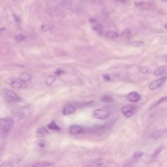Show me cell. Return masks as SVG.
Here are the masks:
<instances>
[{
	"instance_id": "obj_5",
	"label": "cell",
	"mask_w": 167,
	"mask_h": 167,
	"mask_svg": "<svg viewBox=\"0 0 167 167\" xmlns=\"http://www.w3.org/2000/svg\"><path fill=\"white\" fill-rule=\"evenodd\" d=\"M31 112H32V109L29 107H25L20 109L15 110L14 112V115L15 117H18V119H23L29 116Z\"/></svg>"
},
{
	"instance_id": "obj_8",
	"label": "cell",
	"mask_w": 167,
	"mask_h": 167,
	"mask_svg": "<svg viewBox=\"0 0 167 167\" xmlns=\"http://www.w3.org/2000/svg\"><path fill=\"white\" fill-rule=\"evenodd\" d=\"M127 98L131 102L137 103L141 99V95L137 91H132L127 94Z\"/></svg>"
},
{
	"instance_id": "obj_25",
	"label": "cell",
	"mask_w": 167,
	"mask_h": 167,
	"mask_svg": "<svg viewBox=\"0 0 167 167\" xmlns=\"http://www.w3.org/2000/svg\"><path fill=\"white\" fill-rule=\"evenodd\" d=\"M26 39L25 35H24L22 34H18L15 36V40L17 42H21L22 41H24V39Z\"/></svg>"
},
{
	"instance_id": "obj_22",
	"label": "cell",
	"mask_w": 167,
	"mask_h": 167,
	"mask_svg": "<svg viewBox=\"0 0 167 167\" xmlns=\"http://www.w3.org/2000/svg\"><path fill=\"white\" fill-rule=\"evenodd\" d=\"M132 32L130 29H126L123 32V36L125 38H129L131 36Z\"/></svg>"
},
{
	"instance_id": "obj_1",
	"label": "cell",
	"mask_w": 167,
	"mask_h": 167,
	"mask_svg": "<svg viewBox=\"0 0 167 167\" xmlns=\"http://www.w3.org/2000/svg\"><path fill=\"white\" fill-rule=\"evenodd\" d=\"M14 120L11 117H5L2 118L0 121V131L2 134H7L13 127Z\"/></svg>"
},
{
	"instance_id": "obj_6",
	"label": "cell",
	"mask_w": 167,
	"mask_h": 167,
	"mask_svg": "<svg viewBox=\"0 0 167 167\" xmlns=\"http://www.w3.org/2000/svg\"><path fill=\"white\" fill-rule=\"evenodd\" d=\"M165 81H166V77H161V78H158L156 80H154V81L152 82L150 84L148 87H149V89L152 91L156 90L161 87V86L165 84Z\"/></svg>"
},
{
	"instance_id": "obj_19",
	"label": "cell",
	"mask_w": 167,
	"mask_h": 167,
	"mask_svg": "<svg viewBox=\"0 0 167 167\" xmlns=\"http://www.w3.org/2000/svg\"><path fill=\"white\" fill-rule=\"evenodd\" d=\"M48 127L50 129L54 130V131H60V128L57 124H55V122H52L51 123H50V124L48 125Z\"/></svg>"
},
{
	"instance_id": "obj_31",
	"label": "cell",
	"mask_w": 167,
	"mask_h": 167,
	"mask_svg": "<svg viewBox=\"0 0 167 167\" xmlns=\"http://www.w3.org/2000/svg\"><path fill=\"white\" fill-rule=\"evenodd\" d=\"M161 1L165 2H167V0H161Z\"/></svg>"
},
{
	"instance_id": "obj_32",
	"label": "cell",
	"mask_w": 167,
	"mask_h": 167,
	"mask_svg": "<svg viewBox=\"0 0 167 167\" xmlns=\"http://www.w3.org/2000/svg\"><path fill=\"white\" fill-rule=\"evenodd\" d=\"M166 61H167V55L166 56Z\"/></svg>"
},
{
	"instance_id": "obj_13",
	"label": "cell",
	"mask_w": 167,
	"mask_h": 167,
	"mask_svg": "<svg viewBox=\"0 0 167 167\" xmlns=\"http://www.w3.org/2000/svg\"><path fill=\"white\" fill-rule=\"evenodd\" d=\"M165 71H166V67L165 65H161L156 70V71L154 72V75L157 77L161 76L165 73Z\"/></svg>"
},
{
	"instance_id": "obj_26",
	"label": "cell",
	"mask_w": 167,
	"mask_h": 167,
	"mask_svg": "<svg viewBox=\"0 0 167 167\" xmlns=\"http://www.w3.org/2000/svg\"><path fill=\"white\" fill-rule=\"evenodd\" d=\"M94 29L95 31V32L99 34V35H102V28L99 26H95L94 27Z\"/></svg>"
},
{
	"instance_id": "obj_17",
	"label": "cell",
	"mask_w": 167,
	"mask_h": 167,
	"mask_svg": "<svg viewBox=\"0 0 167 167\" xmlns=\"http://www.w3.org/2000/svg\"><path fill=\"white\" fill-rule=\"evenodd\" d=\"M55 80V78L52 75H50L46 78L45 83L47 86H51L52 84L54 83Z\"/></svg>"
},
{
	"instance_id": "obj_30",
	"label": "cell",
	"mask_w": 167,
	"mask_h": 167,
	"mask_svg": "<svg viewBox=\"0 0 167 167\" xmlns=\"http://www.w3.org/2000/svg\"><path fill=\"white\" fill-rule=\"evenodd\" d=\"M165 28L167 29V22L165 24Z\"/></svg>"
},
{
	"instance_id": "obj_3",
	"label": "cell",
	"mask_w": 167,
	"mask_h": 167,
	"mask_svg": "<svg viewBox=\"0 0 167 167\" xmlns=\"http://www.w3.org/2000/svg\"><path fill=\"white\" fill-rule=\"evenodd\" d=\"M6 84L11 86L12 88L16 89H23L26 88V83L22 82L19 78H8L5 80Z\"/></svg>"
},
{
	"instance_id": "obj_10",
	"label": "cell",
	"mask_w": 167,
	"mask_h": 167,
	"mask_svg": "<svg viewBox=\"0 0 167 167\" xmlns=\"http://www.w3.org/2000/svg\"><path fill=\"white\" fill-rule=\"evenodd\" d=\"M77 110V107L73 104H67L66 106H65L63 108V114L65 116H68L73 114L74 112H75V111Z\"/></svg>"
},
{
	"instance_id": "obj_28",
	"label": "cell",
	"mask_w": 167,
	"mask_h": 167,
	"mask_svg": "<svg viewBox=\"0 0 167 167\" xmlns=\"http://www.w3.org/2000/svg\"><path fill=\"white\" fill-rule=\"evenodd\" d=\"M37 133L40 134H46L48 133V130H46L45 128H41L39 129L38 131H37Z\"/></svg>"
},
{
	"instance_id": "obj_23",
	"label": "cell",
	"mask_w": 167,
	"mask_h": 167,
	"mask_svg": "<svg viewBox=\"0 0 167 167\" xmlns=\"http://www.w3.org/2000/svg\"><path fill=\"white\" fill-rule=\"evenodd\" d=\"M131 45H133L134 47H142L144 45V43L142 41H135L131 43Z\"/></svg>"
},
{
	"instance_id": "obj_12",
	"label": "cell",
	"mask_w": 167,
	"mask_h": 167,
	"mask_svg": "<svg viewBox=\"0 0 167 167\" xmlns=\"http://www.w3.org/2000/svg\"><path fill=\"white\" fill-rule=\"evenodd\" d=\"M32 75H30V74H29L28 73H22L20 74V76H19V78H18L21 80L22 82L26 83V82L30 81V80H32Z\"/></svg>"
},
{
	"instance_id": "obj_4",
	"label": "cell",
	"mask_w": 167,
	"mask_h": 167,
	"mask_svg": "<svg viewBox=\"0 0 167 167\" xmlns=\"http://www.w3.org/2000/svg\"><path fill=\"white\" fill-rule=\"evenodd\" d=\"M2 94L5 99L11 102H18L20 101V98L16 93L13 91L10 90L9 89H3Z\"/></svg>"
},
{
	"instance_id": "obj_2",
	"label": "cell",
	"mask_w": 167,
	"mask_h": 167,
	"mask_svg": "<svg viewBox=\"0 0 167 167\" xmlns=\"http://www.w3.org/2000/svg\"><path fill=\"white\" fill-rule=\"evenodd\" d=\"M110 112L107 108H98L93 112V117L95 119L104 120L108 118Z\"/></svg>"
},
{
	"instance_id": "obj_14",
	"label": "cell",
	"mask_w": 167,
	"mask_h": 167,
	"mask_svg": "<svg viewBox=\"0 0 167 167\" xmlns=\"http://www.w3.org/2000/svg\"><path fill=\"white\" fill-rule=\"evenodd\" d=\"M105 36L108 39H116L118 37V33L112 31H108L105 33Z\"/></svg>"
},
{
	"instance_id": "obj_21",
	"label": "cell",
	"mask_w": 167,
	"mask_h": 167,
	"mask_svg": "<svg viewBox=\"0 0 167 167\" xmlns=\"http://www.w3.org/2000/svg\"><path fill=\"white\" fill-rule=\"evenodd\" d=\"M73 3L72 0H61V4L64 7H68L71 6Z\"/></svg>"
},
{
	"instance_id": "obj_16",
	"label": "cell",
	"mask_w": 167,
	"mask_h": 167,
	"mask_svg": "<svg viewBox=\"0 0 167 167\" xmlns=\"http://www.w3.org/2000/svg\"><path fill=\"white\" fill-rule=\"evenodd\" d=\"M53 28V25L50 23H46V24H42V25L41 26V29L42 31H43V32H48V31H50Z\"/></svg>"
},
{
	"instance_id": "obj_9",
	"label": "cell",
	"mask_w": 167,
	"mask_h": 167,
	"mask_svg": "<svg viewBox=\"0 0 167 167\" xmlns=\"http://www.w3.org/2000/svg\"><path fill=\"white\" fill-rule=\"evenodd\" d=\"M69 131L71 134H79L84 132V128L78 125H71L69 128Z\"/></svg>"
},
{
	"instance_id": "obj_11",
	"label": "cell",
	"mask_w": 167,
	"mask_h": 167,
	"mask_svg": "<svg viewBox=\"0 0 167 167\" xmlns=\"http://www.w3.org/2000/svg\"><path fill=\"white\" fill-rule=\"evenodd\" d=\"M166 129H158L156 130L152 134V137L154 139H157L159 138H161L165 135L166 133Z\"/></svg>"
},
{
	"instance_id": "obj_7",
	"label": "cell",
	"mask_w": 167,
	"mask_h": 167,
	"mask_svg": "<svg viewBox=\"0 0 167 167\" xmlns=\"http://www.w3.org/2000/svg\"><path fill=\"white\" fill-rule=\"evenodd\" d=\"M137 111V108L132 106H124L121 108V112L126 117L133 116Z\"/></svg>"
},
{
	"instance_id": "obj_29",
	"label": "cell",
	"mask_w": 167,
	"mask_h": 167,
	"mask_svg": "<svg viewBox=\"0 0 167 167\" xmlns=\"http://www.w3.org/2000/svg\"><path fill=\"white\" fill-rule=\"evenodd\" d=\"M104 101H105V102H111V101H112V99H111L110 97H104V98H103V99Z\"/></svg>"
},
{
	"instance_id": "obj_15",
	"label": "cell",
	"mask_w": 167,
	"mask_h": 167,
	"mask_svg": "<svg viewBox=\"0 0 167 167\" xmlns=\"http://www.w3.org/2000/svg\"><path fill=\"white\" fill-rule=\"evenodd\" d=\"M54 164L51 162H48V161H42V162H39L35 164L32 165V166H54Z\"/></svg>"
},
{
	"instance_id": "obj_20",
	"label": "cell",
	"mask_w": 167,
	"mask_h": 167,
	"mask_svg": "<svg viewBox=\"0 0 167 167\" xmlns=\"http://www.w3.org/2000/svg\"><path fill=\"white\" fill-rule=\"evenodd\" d=\"M164 148H165V147H164L163 146H159V147H157L156 148V150L154 151V153H153V157H155L157 156L163 150Z\"/></svg>"
},
{
	"instance_id": "obj_24",
	"label": "cell",
	"mask_w": 167,
	"mask_h": 167,
	"mask_svg": "<svg viewBox=\"0 0 167 167\" xmlns=\"http://www.w3.org/2000/svg\"><path fill=\"white\" fill-rule=\"evenodd\" d=\"M166 101H167V96L163 97L159 99L156 103V104L153 105V107H156V106H157V105L161 104L163 102H166Z\"/></svg>"
},
{
	"instance_id": "obj_27",
	"label": "cell",
	"mask_w": 167,
	"mask_h": 167,
	"mask_svg": "<svg viewBox=\"0 0 167 167\" xmlns=\"http://www.w3.org/2000/svg\"><path fill=\"white\" fill-rule=\"evenodd\" d=\"M139 70L142 73H143V74H146L149 72V69H148V68L146 67H140L139 68Z\"/></svg>"
},
{
	"instance_id": "obj_18",
	"label": "cell",
	"mask_w": 167,
	"mask_h": 167,
	"mask_svg": "<svg viewBox=\"0 0 167 167\" xmlns=\"http://www.w3.org/2000/svg\"><path fill=\"white\" fill-rule=\"evenodd\" d=\"M144 155V152L142 151H137L134 154H133V159L134 160H137L138 159H139L140 158H141L142 156H143Z\"/></svg>"
}]
</instances>
